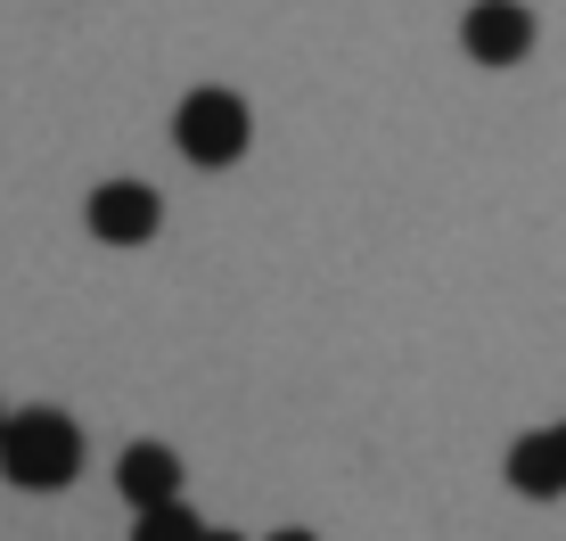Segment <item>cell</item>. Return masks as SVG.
Wrapping results in <instances>:
<instances>
[{"mask_svg":"<svg viewBox=\"0 0 566 541\" xmlns=\"http://www.w3.org/2000/svg\"><path fill=\"white\" fill-rule=\"evenodd\" d=\"M0 476H9L17 492H66L74 476H83V427H74L66 411H17L0 418Z\"/></svg>","mask_w":566,"mask_h":541,"instance_id":"1","label":"cell"},{"mask_svg":"<svg viewBox=\"0 0 566 541\" xmlns=\"http://www.w3.org/2000/svg\"><path fill=\"white\" fill-rule=\"evenodd\" d=\"M247 140H255V115H247L239 91H189L181 115H172V148H181L189 165H206V172L239 165Z\"/></svg>","mask_w":566,"mask_h":541,"instance_id":"2","label":"cell"},{"mask_svg":"<svg viewBox=\"0 0 566 541\" xmlns=\"http://www.w3.org/2000/svg\"><path fill=\"white\" fill-rule=\"evenodd\" d=\"M83 222H91L99 246H148L156 230H165V198H156L148 181H99L91 205H83Z\"/></svg>","mask_w":566,"mask_h":541,"instance_id":"3","label":"cell"},{"mask_svg":"<svg viewBox=\"0 0 566 541\" xmlns=\"http://www.w3.org/2000/svg\"><path fill=\"white\" fill-rule=\"evenodd\" d=\"M460 50L476 57V66H517V57L534 50V9H517V0H476V9L460 17Z\"/></svg>","mask_w":566,"mask_h":541,"instance_id":"4","label":"cell"},{"mask_svg":"<svg viewBox=\"0 0 566 541\" xmlns=\"http://www.w3.org/2000/svg\"><path fill=\"white\" fill-rule=\"evenodd\" d=\"M115 492H124L132 509H156V500H181V459H172L165 443H132V452L115 459Z\"/></svg>","mask_w":566,"mask_h":541,"instance_id":"5","label":"cell"},{"mask_svg":"<svg viewBox=\"0 0 566 541\" xmlns=\"http://www.w3.org/2000/svg\"><path fill=\"white\" fill-rule=\"evenodd\" d=\"M510 485H517L525 500H558V492H566V468H558L551 427H534V435H517V443H510Z\"/></svg>","mask_w":566,"mask_h":541,"instance_id":"6","label":"cell"},{"mask_svg":"<svg viewBox=\"0 0 566 541\" xmlns=\"http://www.w3.org/2000/svg\"><path fill=\"white\" fill-rule=\"evenodd\" d=\"M198 509H181V500H156V509H140V526H132V541H198Z\"/></svg>","mask_w":566,"mask_h":541,"instance_id":"7","label":"cell"},{"mask_svg":"<svg viewBox=\"0 0 566 541\" xmlns=\"http://www.w3.org/2000/svg\"><path fill=\"white\" fill-rule=\"evenodd\" d=\"M263 541H321V533H304V526H280V533H263Z\"/></svg>","mask_w":566,"mask_h":541,"instance_id":"8","label":"cell"},{"mask_svg":"<svg viewBox=\"0 0 566 541\" xmlns=\"http://www.w3.org/2000/svg\"><path fill=\"white\" fill-rule=\"evenodd\" d=\"M551 443H558V468H566V427H551Z\"/></svg>","mask_w":566,"mask_h":541,"instance_id":"9","label":"cell"},{"mask_svg":"<svg viewBox=\"0 0 566 541\" xmlns=\"http://www.w3.org/2000/svg\"><path fill=\"white\" fill-rule=\"evenodd\" d=\"M198 541H247V533H198Z\"/></svg>","mask_w":566,"mask_h":541,"instance_id":"10","label":"cell"},{"mask_svg":"<svg viewBox=\"0 0 566 541\" xmlns=\"http://www.w3.org/2000/svg\"><path fill=\"white\" fill-rule=\"evenodd\" d=\"M0 418H9V411H0Z\"/></svg>","mask_w":566,"mask_h":541,"instance_id":"11","label":"cell"}]
</instances>
